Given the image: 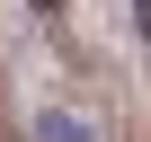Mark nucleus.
I'll return each mask as SVG.
<instances>
[{"label":"nucleus","instance_id":"f257e3e1","mask_svg":"<svg viewBox=\"0 0 151 142\" xmlns=\"http://www.w3.org/2000/svg\"><path fill=\"white\" fill-rule=\"evenodd\" d=\"M36 133H45V142H89V124H80V115H45Z\"/></svg>","mask_w":151,"mask_h":142}]
</instances>
